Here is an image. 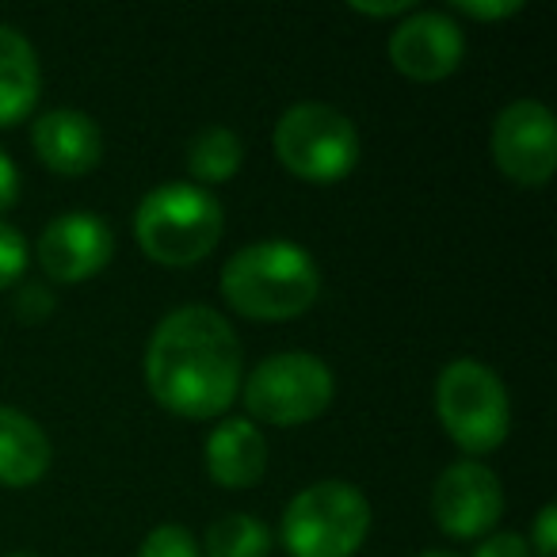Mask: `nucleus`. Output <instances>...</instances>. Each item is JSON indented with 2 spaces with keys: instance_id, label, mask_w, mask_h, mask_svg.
Instances as JSON below:
<instances>
[{
  "instance_id": "nucleus-1",
  "label": "nucleus",
  "mask_w": 557,
  "mask_h": 557,
  "mask_svg": "<svg viewBox=\"0 0 557 557\" xmlns=\"http://www.w3.org/2000/svg\"><path fill=\"white\" fill-rule=\"evenodd\" d=\"M146 382L161 409L214 420L240 394V341L210 306H180L153 329Z\"/></svg>"
},
{
  "instance_id": "nucleus-2",
  "label": "nucleus",
  "mask_w": 557,
  "mask_h": 557,
  "mask_svg": "<svg viewBox=\"0 0 557 557\" xmlns=\"http://www.w3.org/2000/svg\"><path fill=\"white\" fill-rule=\"evenodd\" d=\"M321 295L318 260L295 240H256L222 268V298L252 321L302 318Z\"/></svg>"
},
{
  "instance_id": "nucleus-3",
  "label": "nucleus",
  "mask_w": 557,
  "mask_h": 557,
  "mask_svg": "<svg viewBox=\"0 0 557 557\" xmlns=\"http://www.w3.org/2000/svg\"><path fill=\"white\" fill-rule=\"evenodd\" d=\"M225 210L207 187L169 180L141 199L134 214V237L141 252L161 268H191L218 248Z\"/></svg>"
},
{
  "instance_id": "nucleus-4",
  "label": "nucleus",
  "mask_w": 557,
  "mask_h": 557,
  "mask_svg": "<svg viewBox=\"0 0 557 557\" xmlns=\"http://www.w3.org/2000/svg\"><path fill=\"white\" fill-rule=\"evenodd\" d=\"M278 164L306 184H341L359 164V131L344 111L329 103H295L283 111L271 134Z\"/></svg>"
},
{
  "instance_id": "nucleus-5",
  "label": "nucleus",
  "mask_w": 557,
  "mask_h": 557,
  "mask_svg": "<svg viewBox=\"0 0 557 557\" xmlns=\"http://www.w3.org/2000/svg\"><path fill=\"white\" fill-rule=\"evenodd\" d=\"M371 534V504L351 481H318L283 511L290 557H351Z\"/></svg>"
},
{
  "instance_id": "nucleus-6",
  "label": "nucleus",
  "mask_w": 557,
  "mask_h": 557,
  "mask_svg": "<svg viewBox=\"0 0 557 557\" xmlns=\"http://www.w3.org/2000/svg\"><path fill=\"white\" fill-rule=\"evenodd\" d=\"M435 412L443 432L466 455H488L508 440L511 405L493 367L478 359H455L435 379Z\"/></svg>"
},
{
  "instance_id": "nucleus-7",
  "label": "nucleus",
  "mask_w": 557,
  "mask_h": 557,
  "mask_svg": "<svg viewBox=\"0 0 557 557\" xmlns=\"http://www.w3.org/2000/svg\"><path fill=\"white\" fill-rule=\"evenodd\" d=\"M333 371L306 351H278L252 367L245 382V409L260 424L298 428L333 405Z\"/></svg>"
},
{
  "instance_id": "nucleus-8",
  "label": "nucleus",
  "mask_w": 557,
  "mask_h": 557,
  "mask_svg": "<svg viewBox=\"0 0 557 557\" xmlns=\"http://www.w3.org/2000/svg\"><path fill=\"white\" fill-rule=\"evenodd\" d=\"M493 164L519 187L549 184L557 169V123L546 103L516 100L496 115L488 134Z\"/></svg>"
},
{
  "instance_id": "nucleus-9",
  "label": "nucleus",
  "mask_w": 557,
  "mask_h": 557,
  "mask_svg": "<svg viewBox=\"0 0 557 557\" xmlns=\"http://www.w3.org/2000/svg\"><path fill=\"white\" fill-rule=\"evenodd\" d=\"M432 516L450 539H481L504 516V485L485 462L447 466L432 488Z\"/></svg>"
},
{
  "instance_id": "nucleus-10",
  "label": "nucleus",
  "mask_w": 557,
  "mask_h": 557,
  "mask_svg": "<svg viewBox=\"0 0 557 557\" xmlns=\"http://www.w3.org/2000/svg\"><path fill=\"white\" fill-rule=\"evenodd\" d=\"M115 256V233L92 210L58 214L39 237V263L54 283H88Z\"/></svg>"
},
{
  "instance_id": "nucleus-11",
  "label": "nucleus",
  "mask_w": 557,
  "mask_h": 557,
  "mask_svg": "<svg viewBox=\"0 0 557 557\" xmlns=\"http://www.w3.org/2000/svg\"><path fill=\"white\" fill-rule=\"evenodd\" d=\"M462 27L443 12H412L389 35V62L401 77L432 85L462 65Z\"/></svg>"
},
{
  "instance_id": "nucleus-12",
  "label": "nucleus",
  "mask_w": 557,
  "mask_h": 557,
  "mask_svg": "<svg viewBox=\"0 0 557 557\" xmlns=\"http://www.w3.org/2000/svg\"><path fill=\"white\" fill-rule=\"evenodd\" d=\"M32 146L39 161L58 176H88L103 161V134L92 115L58 108L35 119Z\"/></svg>"
},
{
  "instance_id": "nucleus-13",
  "label": "nucleus",
  "mask_w": 557,
  "mask_h": 557,
  "mask_svg": "<svg viewBox=\"0 0 557 557\" xmlns=\"http://www.w3.org/2000/svg\"><path fill=\"white\" fill-rule=\"evenodd\" d=\"M268 470V440L252 420H225L207 440V473L222 488H252Z\"/></svg>"
},
{
  "instance_id": "nucleus-14",
  "label": "nucleus",
  "mask_w": 557,
  "mask_h": 557,
  "mask_svg": "<svg viewBox=\"0 0 557 557\" xmlns=\"http://www.w3.org/2000/svg\"><path fill=\"white\" fill-rule=\"evenodd\" d=\"M50 440L27 412L0 405V485L27 488L47 478L50 470Z\"/></svg>"
},
{
  "instance_id": "nucleus-15",
  "label": "nucleus",
  "mask_w": 557,
  "mask_h": 557,
  "mask_svg": "<svg viewBox=\"0 0 557 557\" xmlns=\"http://www.w3.org/2000/svg\"><path fill=\"white\" fill-rule=\"evenodd\" d=\"M42 73L35 47L16 32L0 24V131L24 123L39 103Z\"/></svg>"
},
{
  "instance_id": "nucleus-16",
  "label": "nucleus",
  "mask_w": 557,
  "mask_h": 557,
  "mask_svg": "<svg viewBox=\"0 0 557 557\" xmlns=\"http://www.w3.org/2000/svg\"><path fill=\"white\" fill-rule=\"evenodd\" d=\"M240 161H245V146L230 126H207L187 141V172L191 180H199V187L233 180L240 172Z\"/></svg>"
},
{
  "instance_id": "nucleus-17",
  "label": "nucleus",
  "mask_w": 557,
  "mask_h": 557,
  "mask_svg": "<svg viewBox=\"0 0 557 557\" xmlns=\"http://www.w3.org/2000/svg\"><path fill=\"white\" fill-rule=\"evenodd\" d=\"M271 531L263 519L233 511L210 523L207 531V557H268Z\"/></svg>"
},
{
  "instance_id": "nucleus-18",
  "label": "nucleus",
  "mask_w": 557,
  "mask_h": 557,
  "mask_svg": "<svg viewBox=\"0 0 557 557\" xmlns=\"http://www.w3.org/2000/svg\"><path fill=\"white\" fill-rule=\"evenodd\" d=\"M138 557H202L199 542L191 539V531L180 523H161L146 534Z\"/></svg>"
},
{
  "instance_id": "nucleus-19",
  "label": "nucleus",
  "mask_w": 557,
  "mask_h": 557,
  "mask_svg": "<svg viewBox=\"0 0 557 557\" xmlns=\"http://www.w3.org/2000/svg\"><path fill=\"white\" fill-rule=\"evenodd\" d=\"M27 263H32V248H27L24 233L16 225L0 222V290H9L27 271Z\"/></svg>"
},
{
  "instance_id": "nucleus-20",
  "label": "nucleus",
  "mask_w": 557,
  "mask_h": 557,
  "mask_svg": "<svg viewBox=\"0 0 557 557\" xmlns=\"http://www.w3.org/2000/svg\"><path fill=\"white\" fill-rule=\"evenodd\" d=\"M531 557H557V508L546 504V508L534 516V527H531Z\"/></svg>"
},
{
  "instance_id": "nucleus-21",
  "label": "nucleus",
  "mask_w": 557,
  "mask_h": 557,
  "mask_svg": "<svg viewBox=\"0 0 557 557\" xmlns=\"http://www.w3.org/2000/svg\"><path fill=\"white\" fill-rule=\"evenodd\" d=\"M455 12L470 20H508L516 12H523V0H455Z\"/></svg>"
},
{
  "instance_id": "nucleus-22",
  "label": "nucleus",
  "mask_w": 557,
  "mask_h": 557,
  "mask_svg": "<svg viewBox=\"0 0 557 557\" xmlns=\"http://www.w3.org/2000/svg\"><path fill=\"white\" fill-rule=\"evenodd\" d=\"M473 557H531V546H527L523 534H511V531H500V534H488Z\"/></svg>"
},
{
  "instance_id": "nucleus-23",
  "label": "nucleus",
  "mask_w": 557,
  "mask_h": 557,
  "mask_svg": "<svg viewBox=\"0 0 557 557\" xmlns=\"http://www.w3.org/2000/svg\"><path fill=\"white\" fill-rule=\"evenodd\" d=\"M16 199H20V172L12 164V157L0 149V214L16 207Z\"/></svg>"
},
{
  "instance_id": "nucleus-24",
  "label": "nucleus",
  "mask_w": 557,
  "mask_h": 557,
  "mask_svg": "<svg viewBox=\"0 0 557 557\" xmlns=\"http://www.w3.org/2000/svg\"><path fill=\"white\" fill-rule=\"evenodd\" d=\"M351 9H356L359 16L389 20V16H409L412 0H382V4H363V0H351Z\"/></svg>"
},
{
  "instance_id": "nucleus-25",
  "label": "nucleus",
  "mask_w": 557,
  "mask_h": 557,
  "mask_svg": "<svg viewBox=\"0 0 557 557\" xmlns=\"http://www.w3.org/2000/svg\"><path fill=\"white\" fill-rule=\"evenodd\" d=\"M20 306H24V313H27V318H35V306H39V313H42V318H47V313H50V306H54V298H50L47 295V290H24V298H20Z\"/></svg>"
},
{
  "instance_id": "nucleus-26",
  "label": "nucleus",
  "mask_w": 557,
  "mask_h": 557,
  "mask_svg": "<svg viewBox=\"0 0 557 557\" xmlns=\"http://www.w3.org/2000/svg\"><path fill=\"white\" fill-rule=\"evenodd\" d=\"M417 557H455V554H447V549H424V554H417Z\"/></svg>"
},
{
  "instance_id": "nucleus-27",
  "label": "nucleus",
  "mask_w": 557,
  "mask_h": 557,
  "mask_svg": "<svg viewBox=\"0 0 557 557\" xmlns=\"http://www.w3.org/2000/svg\"><path fill=\"white\" fill-rule=\"evenodd\" d=\"M9 557H35V554H9Z\"/></svg>"
}]
</instances>
